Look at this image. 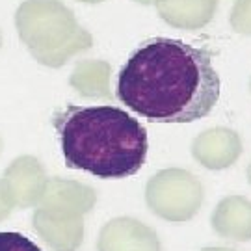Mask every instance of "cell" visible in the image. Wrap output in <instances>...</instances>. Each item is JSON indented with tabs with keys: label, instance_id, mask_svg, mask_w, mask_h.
I'll list each match as a JSON object with an SVG mask.
<instances>
[{
	"label": "cell",
	"instance_id": "obj_1",
	"mask_svg": "<svg viewBox=\"0 0 251 251\" xmlns=\"http://www.w3.org/2000/svg\"><path fill=\"white\" fill-rule=\"evenodd\" d=\"M220 86L206 50L180 39L152 37L123 65L117 97L152 123H194L212 112Z\"/></svg>",
	"mask_w": 251,
	"mask_h": 251
},
{
	"label": "cell",
	"instance_id": "obj_2",
	"mask_svg": "<svg viewBox=\"0 0 251 251\" xmlns=\"http://www.w3.org/2000/svg\"><path fill=\"white\" fill-rule=\"evenodd\" d=\"M67 168L99 179H125L144 168L149 142L144 125L116 106H65L52 116Z\"/></svg>",
	"mask_w": 251,
	"mask_h": 251
},
{
	"label": "cell",
	"instance_id": "obj_3",
	"mask_svg": "<svg viewBox=\"0 0 251 251\" xmlns=\"http://www.w3.org/2000/svg\"><path fill=\"white\" fill-rule=\"evenodd\" d=\"M15 25L32 56L50 67H60L73 54L93 45L91 34L60 0H25L17 9Z\"/></svg>",
	"mask_w": 251,
	"mask_h": 251
},
{
	"label": "cell",
	"instance_id": "obj_4",
	"mask_svg": "<svg viewBox=\"0 0 251 251\" xmlns=\"http://www.w3.org/2000/svg\"><path fill=\"white\" fill-rule=\"evenodd\" d=\"M147 199L154 210L168 218H188L198 210L201 186L190 173L168 170L158 173L147 186Z\"/></svg>",
	"mask_w": 251,
	"mask_h": 251
},
{
	"label": "cell",
	"instance_id": "obj_5",
	"mask_svg": "<svg viewBox=\"0 0 251 251\" xmlns=\"http://www.w3.org/2000/svg\"><path fill=\"white\" fill-rule=\"evenodd\" d=\"M240 154V140L233 130L214 128L199 136L194 144V156L203 166L222 170L231 166Z\"/></svg>",
	"mask_w": 251,
	"mask_h": 251
},
{
	"label": "cell",
	"instance_id": "obj_6",
	"mask_svg": "<svg viewBox=\"0 0 251 251\" xmlns=\"http://www.w3.org/2000/svg\"><path fill=\"white\" fill-rule=\"evenodd\" d=\"M218 0H158L156 9L168 25L180 30L206 26L216 13Z\"/></svg>",
	"mask_w": 251,
	"mask_h": 251
},
{
	"label": "cell",
	"instance_id": "obj_7",
	"mask_svg": "<svg viewBox=\"0 0 251 251\" xmlns=\"http://www.w3.org/2000/svg\"><path fill=\"white\" fill-rule=\"evenodd\" d=\"M110 65L100 60H82L73 73V86L84 95H108Z\"/></svg>",
	"mask_w": 251,
	"mask_h": 251
},
{
	"label": "cell",
	"instance_id": "obj_8",
	"mask_svg": "<svg viewBox=\"0 0 251 251\" xmlns=\"http://www.w3.org/2000/svg\"><path fill=\"white\" fill-rule=\"evenodd\" d=\"M231 26L234 32L251 36V0H236L231 9Z\"/></svg>",
	"mask_w": 251,
	"mask_h": 251
},
{
	"label": "cell",
	"instance_id": "obj_9",
	"mask_svg": "<svg viewBox=\"0 0 251 251\" xmlns=\"http://www.w3.org/2000/svg\"><path fill=\"white\" fill-rule=\"evenodd\" d=\"M0 251H41L39 246L21 233H0Z\"/></svg>",
	"mask_w": 251,
	"mask_h": 251
},
{
	"label": "cell",
	"instance_id": "obj_10",
	"mask_svg": "<svg viewBox=\"0 0 251 251\" xmlns=\"http://www.w3.org/2000/svg\"><path fill=\"white\" fill-rule=\"evenodd\" d=\"M134 2H140V4H145V6H149V4H156L158 0H134Z\"/></svg>",
	"mask_w": 251,
	"mask_h": 251
},
{
	"label": "cell",
	"instance_id": "obj_11",
	"mask_svg": "<svg viewBox=\"0 0 251 251\" xmlns=\"http://www.w3.org/2000/svg\"><path fill=\"white\" fill-rule=\"evenodd\" d=\"M80 2H88V4H99L102 0H80Z\"/></svg>",
	"mask_w": 251,
	"mask_h": 251
},
{
	"label": "cell",
	"instance_id": "obj_12",
	"mask_svg": "<svg viewBox=\"0 0 251 251\" xmlns=\"http://www.w3.org/2000/svg\"><path fill=\"white\" fill-rule=\"evenodd\" d=\"M250 179H251V166H250Z\"/></svg>",
	"mask_w": 251,
	"mask_h": 251
},
{
	"label": "cell",
	"instance_id": "obj_13",
	"mask_svg": "<svg viewBox=\"0 0 251 251\" xmlns=\"http://www.w3.org/2000/svg\"><path fill=\"white\" fill-rule=\"evenodd\" d=\"M0 45H2V36H0Z\"/></svg>",
	"mask_w": 251,
	"mask_h": 251
}]
</instances>
